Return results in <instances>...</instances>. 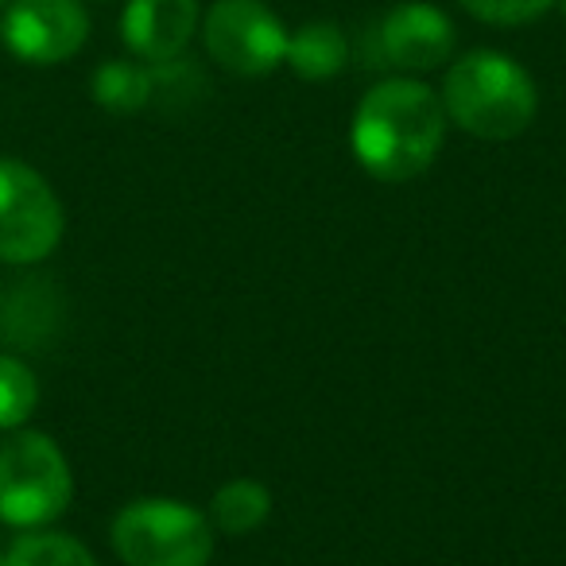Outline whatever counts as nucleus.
<instances>
[{
	"instance_id": "4",
	"label": "nucleus",
	"mask_w": 566,
	"mask_h": 566,
	"mask_svg": "<svg viewBox=\"0 0 566 566\" xmlns=\"http://www.w3.org/2000/svg\"><path fill=\"white\" fill-rule=\"evenodd\" d=\"M113 551L125 566H210L213 524L171 496H140L113 520Z\"/></svg>"
},
{
	"instance_id": "10",
	"label": "nucleus",
	"mask_w": 566,
	"mask_h": 566,
	"mask_svg": "<svg viewBox=\"0 0 566 566\" xmlns=\"http://www.w3.org/2000/svg\"><path fill=\"white\" fill-rule=\"evenodd\" d=\"M283 63L292 66L300 78L326 82V78H334V74L346 71L349 40L338 24L315 20V24H303L295 35H287V55H283Z\"/></svg>"
},
{
	"instance_id": "1",
	"label": "nucleus",
	"mask_w": 566,
	"mask_h": 566,
	"mask_svg": "<svg viewBox=\"0 0 566 566\" xmlns=\"http://www.w3.org/2000/svg\"><path fill=\"white\" fill-rule=\"evenodd\" d=\"M447 140V109L431 86L416 78H385L361 97L349 128L354 156L373 179L408 182L439 159Z\"/></svg>"
},
{
	"instance_id": "17",
	"label": "nucleus",
	"mask_w": 566,
	"mask_h": 566,
	"mask_svg": "<svg viewBox=\"0 0 566 566\" xmlns=\"http://www.w3.org/2000/svg\"><path fill=\"white\" fill-rule=\"evenodd\" d=\"M0 566H4V555H0Z\"/></svg>"
},
{
	"instance_id": "16",
	"label": "nucleus",
	"mask_w": 566,
	"mask_h": 566,
	"mask_svg": "<svg viewBox=\"0 0 566 566\" xmlns=\"http://www.w3.org/2000/svg\"><path fill=\"white\" fill-rule=\"evenodd\" d=\"M4 4H9V0H0V9H4Z\"/></svg>"
},
{
	"instance_id": "13",
	"label": "nucleus",
	"mask_w": 566,
	"mask_h": 566,
	"mask_svg": "<svg viewBox=\"0 0 566 566\" xmlns=\"http://www.w3.org/2000/svg\"><path fill=\"white\" fill-rule=\"evenodd\" d=\"M4 566H97V558L90 555V547H82L74 535L63 532H24L20 539H12Z\"/></svg>"
},
{
	"instance_id": "11",
	"label": "nucleus",
	"mask_w": 566,
	"mask_h": 566,
	"mask_svg": "<svg viewBox=\"0 0 566 566\" xmlns=\"http://www.w3.org/2000/svg\"><path fill=\"white\" fill-rule=\"evenodd\" d=\"M272 516V493L260 481L237 478L221 485L210 501V524L226 535H249Z\"/></svg>"
},
{
	"instance_id": "2",
	"label": "nucleus",
	"mask_w": 566,
	"mask_h": 566,
	"mask_svg": "<svg viewBox=\"0 0 566 566\" xmlns=\"http://www.w3.org/2000/svg\"><path fill=\"white\" fill-rule=\"evenodd\" d=\"M439 97L447 120L478 140H512L539 109L532 74L496 51H470L458 59L447 71Z\"/></svg>"
},
{
	"instance_id": "14",
	"label": "nucleus",
	"mask_w": 566,
	"mask_h": 566,
	"mask_svg": "<svg viewBox=\"0 0 566 566\" xmlns=\"http://www.w3.org/2000/svg\"><path fill=\"white\" fill-rule=\"evenodd\" d=\"M40 403V380L20 357L0 354V431H20Z\"/></svg>"
},
{
	"instance_id": "7",
	"label": "nucleus",
	"mask_w": 566,
	"mask_h": 566,
	"mask_svg": "<svg viewBox=\"0 0 566 566\" xmlns=\"http://www.w3.org/2000/svg\"><path fill=\"white\" fill-rule=\"evenodd\" d=\"M0 40L20 63L55 66L86 48L90 17L82 0H9L0 17Z\"/></svg>"
},
{
	"instance_id": "12",
	"label": "nucleus",
	"mask_w": 566,
	"mask_h": 566,
	"mask_svg": "<svg viewBox=\"0 0 566 566\" xmlns=\"http://www.w3.org/2000/svg\"><path fill=\"white\" fill-rule=\"evenodd\" d=\"M156 97V82H151L148 66L136 63H105L94 74V102L109 113H140Z\"/></svg>"
},
{
	"instance_id": "3",
	"label": "nucleus",
	"mask_w": 566,
	"mask_h": 566,
	"mask_svg": "<svg viewBox=\"0 0 566 566\" xmlns=\"http://www.w3.org/2000/svg\"><path fill=\"white\" fill-rule=\"evenodd\" d=\"M74 473L59 442L43 431H12L0 442V520L9 527H48L71 509Z\"/></svg>"
},
{
	"instance_id": "9",
	"label": "nucleus",
	"mask_w": 566,
	"mask_h": 566,
	"mask_svg": "<svg viewBox=\"0 0 566 566\" xmlns=\"http://www.w3.org/2000/svg\"><path fill=\"white\" fill-rule=\"evenodd\" d=\"M198 28V0H128L120 17L125 48L144 63L182 59Z\"/></svg>"
},
{
	"instance_id": "6",
	"label": "nucleus",
	"mask_w": 566,
	"mask_h": 566,
	"mask_svg": "<svg viewBox=\"0 0 566 566\" xmlns=\"http://www.w3.org/2000/svg\"><path fill=\"white\" fill-rule=\"evenodd\" d=\"M202 35L213 63L241 78H264L287 55V32L260 0H218L206 12Z\"/></svg>"
},
{
	"instance_id": "15",
	"label": "nucleus",
	"mask_w": 566,
	"mask_h": 566,
	"mask_svg": "<svg viewBox=\"0 0 566 566\" xmlns=\"http://www.w3.org/2000/svg\"><path fill=\"white\" fill-rule=\"evenodd\" d=\"M470 17L485 20V24H501V28H516L527 20L543 17V12L555 4V0H458Z\"/></svg>"
},
{
	"instance_id": "5",
	"label": "nucleus",
	"mask_w": 566,
	"mask_h": 566,
	"mask_svg": "<svg viewBox=\"0 0 566 566\" xmlns=\"http://www.w3.org/2000/svg\"><path fill=\"white\" fill-rule=\"evenodd\" d=\"M63 202L35 167L0 159V260L35 264L63 241Z\"/></svg>"
},
{
	"instance_id": "8",
	"label": "nucleus",
	"mask_w": 566,
	"mask_h": 566,
	"mask_svg": "<svg viewBox=\"0 0 566 566\" xmlns=\"http://www.w3.org/2000/svg\"><path fill=\"white\" fill-rule=\"evenodd\" d=\"M454 55V24L434 4H400L377 28V59L396 71H434Z\"/></svg>"
}]
</instances>
